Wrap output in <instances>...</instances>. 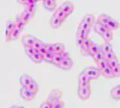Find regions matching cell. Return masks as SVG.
<instances>
[{"mask_svg": "<svg viewBox=\"0 0 120 108\" xmlns=\"http://www.w3.org/2000/svg\"><path fill=\"white\" fill-rule=\"evenodd\" d=\"M92 58L94 59V61H95V62L97 64V63H98L99 61L105 59V54L102 50H101L94 55Z\"/></svg>", "mask_w": 120, "mask_h": 108, "instance_id": "26", "label": "cell"}, {"mask_svg": "<svg viewBox=\"0 0 120 108\" xmlns=\"http://www.w3.org/2000/svg\"><path fill=\"white\" fill-rule=\"evenodd\" d=\"M92 94L91 87H78L77 89V95L78 97L82 100H86L89 98L90 95Z\"/></svg>", "mask_w": 120, "mask_h": 108, "instance_id": "2", "label": "cell"}, {"mask_svg": "<svg viewBox=\"0 0 120 108\" xmlns=\"http://www.w3.org/2000/svg\"><path fill=\"white\" fill-rule=\"evenodd\" d=\"M107 62H108V66H109V67H110L111 69H113L114 67H116V66H118L119 64H120L117 58H115L112 59V60L109 61Z\"/></svg>", "mask_w": 120, "mask_h": 108, "instance_id": "37", "label": "cell"}, {"mask_svg": "<svg viewBox=\"0 0 120 108\" xmlns=\"http://www.w3.org/2000/svg\"><path fill=\"white\" fill-rule=\"evenodd\" d=\"M101 50V47L100 46H98V44L95 43L94 42H92L91 46H90L89 48V56L93 57L96 53H98L99 51Z\"/></svg>", "mask_w": 120, "mask_h": 108, "instance_id": "16", "label": "cell"}, {"mask_svg": "<svg viewBox=\"0 0 120 108\" xmlns=\"http://www.w3.org/2000/svg\"><path fill=\"white\" fill-rule=\"evenodd\" d=\"M26 8L25 9L27 10L28 12H31L32 14H35V12L36 10V4H26L25 5Z\"/></svg>", "mask_w": 120, "mask_h": 108, "instance_id": "39", "label": "cell"}, {"mask_svg": "<svg viewBox=\"0 0 120 108\" xmlns=\"http://www.w3.org/2000/svg\"><path fill=\"white\" fill-rule=\"evenodd\" d=\"M83 73H85L86 76H89L91 80L92 79H97L101 75V72L98 68L93 67V66H89V67L85 68L82 71Z\"/></svg>", "mask_w": 120, "mask_h": 108, "instance_id": "1", "label": "cell"}, {"mask_svg": "<svg viewBox=\"0 0 120 108\" xmlns=\"http://www.w3.org/2000/svg\"><path fill=\"white\" fill-rule=\"evenodd\" d=\"M44 42H42L41 39H37L36 38V40H35V43H34V45H33V48H35V49L37 51H38L39 50H40V48L43 46V45H44Z\"/></svg>", "mask_w": 120, "mask_h": 108, "instance_id": "38", "label": "cell"}, {"mask_svg": "<svg viewBox=\"0 0 120 108\" xmlns=\"http://www.w3.org/2000/svg\"><path fill=\"white\" fill-rule=\"evenodd\" d=\"M92 41L91 39H89V38L86 39L85 40V42H83V44L82 45V46L80 48V52L82 55H85V56H87L89 55V48L90 46H91Z\"/></svg>", "mask_w": 120, "mask_h": 108, "instance_id": "8", "label": "cell"}, {"mask_svg": "<svg viewBox=\"0 0 120 108\" xmlns=\"http://www.w3.org/2000/svg\"><path fill=\"white\" fill-rule=\"evenodd\" d=\"M40 108H52V105L50 103H49L47 100H46L45 102L41 104Z\"/></svg>", "mask_w": 120, "mask_h": 108, "instance_id": "46", "label": "cell"}, {"mask_svg": "<svg viewBox=\"0 0 120 108\" xmlns=\"http://www.w3.org/2000/svg\"><path fill=\"white\" fill-rule=\"evenodd\" d=\"M65 103L62 100H59L52 104V108H64Z\"/></svg>", "mask_w": 120, "mask_h": 108, "instance_id": "41", "label": "cell"}, {"mask_svg": "<svg viewBox=\"0 0 120 108\" xmlns=\"http://www.w3.org/2000/svg\"><path fill=\"white\" fill-rule=\"evenodd\" d=\"M55 53H52V52H47L46 54L44 55V61L47 62V63H51L52 62L53 60Z\"/></svg>", "mask_w": 120, "mask_h": 108, "instance_id": "33", "label": "cell"}, {"mask_svg": "<svg viewBox=\"0 0 120 108\" xmlns=\"http://www.w3.org/2000/svg\"><path fill=\"white\" fill-rule=\"evenodd\" d=\"M27 88L29 89L30 91H32L33 93H35V95L37 94L38 92V90H39L38 85V83H36L35 80H33L32 83L28 85Z\"/></svg>", "mask_w": 120, "mask_h": 108, "instance_id": "29", "label": "cell"}, {"mask_svg": "<svg viewBox=\"0 0 120 108\" xmlns=\"http://www.w3.org/2000/svg\"><path fill=\"white\" fill-rule=\"evenodd\" d=\"M119 27V22L113 19V18H110V20L108 22V24H107V27L109 29H110V30H116V29H117Z\"/></svg>", "mask_w": 120, "mask_h": 108, "instance_id": "19", "label": "cell"}, {"mask_svg": "<svg viewBox=\"0 0 120 108\" xmlns=\"http://www.w3.org/2000/svg\"><path fill=\"white\" fill-rule=\"evenodd\" d=\"M101 75L106 78H108V79H111V78L114 77L113 73H112V70L110 67H109V66H107V67H106L101 71Z\"/></svg>", "mask_w": 120, "mask_h": 108, "instance_id": "24", "label": "cell"}, {"mask_svg": "<svg viewBox=\"0 0 120 108\" xmlns=\"http://www.w3.org/2000/svg\"><path fill=\"white\" fill-rule=\"evenodd\" d=\"M84 42H85V39L80 38V37L77 36V38H76V44H77V46L79 48H80L82 46V45L83 44Z\"/></svg>", "mask_w": 120, "mask_h": 108, "instance_id": "43", "label": "cell"}, {"mask_svg": "<svg viewBox=\"0 0 120 108\" xmlns=\"http://www.w3.org/2000/svg\"><path fill=\"white\" fill-rule=\"evenodd\" d=\"M22 30L20 29H19L18 27H15L14 28V29L12 30V32H11V35L9 36L7 42H9V41H14V40H16L19 36H20V33H21Z\"/></svg>", "mask_w": 120, "mask_h": 108, "instance_id": "15", "label": "cell"}, {"mask_svg": "<svg viewBox=\"0 0 120 108\" xmlns=\"http://www.w3.org/2000/svg\"><path fill=\"white\" fill-rule=\"evenodd\" d=\"M20 95L21 98L25 100H32L35 97V94L30 91L27 87H22L20 91Z\"/></svg>", "mask_w": 120, "mask_h": 108, "instance_id": "3", "label": "cell"}, {"mask_svg": "<svg viewBox=\"0 0 120 108\" xmlns=\"http://www.w3.org/2000/svg\"><path fill=\"white\" fill-rule=\"evenodd\" d=\"M43 3H44V8L50 11L54 10L56 7V0H44Z\"/></svg>", "mask_w": 120, "mask_h": 108, "instance_id": "17", "label": "cell"}, {"mask_svg": "<svg viewBox=\"0 0 120 108\" xmlns=\"http://www.w3.org/2000/svg\"><path fill=\"white\" fill-rule=\"evenodd\" d=\"M41 54L44 56V54H46L47 53V45H46V43H44V45H43V46L41 47V48H40V50L38 51Z\"/></svg>", "mask_w": 120, "mask_h": 108, "instance_id": "44", "label": "cell"}, {"mask_svg": "<svg viewBox=\"0 0 120 108\" xmlns=\"http://www.w3.org/2000/svg\"><path fill=\"white\" fill-rule=\"evenodd\" d=\"M17 2L19 3H20V4L26 5V2H27V0H17Z\"/></svg>", "mask_w": 120, "mask_h": 108, "instance_id": "49", "label": "cell"}, {"mask_svg": "<svg viewBox=\"0 0 120 108\" xmlns=\"http://www.w3.org/2000/svg\"><path fill=\"white\" fill-rule=\"evenodd\" d=\"M78 28L79 29H83V30H86V31H87V32H90V29H91L92 27L91 26H89L85 21L83 20H82L80 21V24H79L78 26Z\"/></svg>", "mask_w": 120, "mask_h": 108, "instance_id": "31", "label": "cell"}, {"mask_svg": "<svg viewBox=\"0 0 120 108\" xmlns=\"http://www.w3.org/2000/svg\"><path fill=\"white\" fill-rule=\"evenodd\" d=\"M33 15H34L33 14H32L31 12H28V11H27V10H26V9H25V10L23 11V12H22V14H20L21 18L26 22V24L29 23V21L32 19V17H33Z\"/></svg>", "mask_w": 120, "mask_h": 108, "instance_id": "22", "label": "cell"}, {"mask_svg": "<svg viewBox=\"0 0 120 108\" xmlns=\"http://www.w3.org/2000/svg\"><path fill=\"white\" fill-rule=\"evenodd\" d=\"M10 108H24L23 107H21V106H13Z\"/></svg>", "mask_w": 120, "mask_h": 108, "instance_id": "50", "label": "cell"}, {"mask_svg": "<svg viewBox=\"0 0 120 108\" xmlns=\"http://www.w3.org/2000/svg\"><path fill=\"white\" fill-rule=\"evenodd\" d=\"M110 96L112 99L119 100H120V85L113 87L110 91Z\"/></svg>", "mask_w": 120, "mask_h": 108, "instance_id": "14", "label": "cell"}, {"mask_svg": "<svg viewBox=\"0 0 120 108\" xmlns=\"http://www.w3.org/2000/svg\"><path fill=\"white\" fill-rule=\"evenodd\" d=\"M25 52L29 58H31L34 54L36 53L37 51L32 46H29V47H25Z\"/></svg>", "mask_w": 120, "mask_h": 108, "instance_id": "36", "label": "cell"}, {"mask_svg": "<svg viewBox=\"0 0 120 108\" xmlns=\"http://www.w3.org/2000/svg\"><path fill=\"white\" fill-rule=\"evenodd\" d=\"M82 20L85 21L91 27L95 24V16L92 14H86L82 18Z\"/></svg>", "mask_w": 120, "mask_h": 108, "instance_id": "23", "label": "cell"}, {"mask_svg": "<svg viewBox=\"0 0 120 108\" xmlns=\"http://www.w3.org/2000/svg\"><path fill=\"white\" fill-rule=\"evenodd\" d=\"M38 1V0H27L26 5V4H36V2Z\"/></svg>", "mask_w": 120, "mask_h": 108, "instance_id": "48", "label": "cell"}, {"mask_svg": "<svg viewBox=\"0 0 120 108\" xmlns=\"http://www.w3.org/2000/svg\"><path fill=\"white\" fill-rule=\"evenodd\" d=\"M35 40L36 38L35 36H33L32 35H25L22 38V42L25 47H29V46H33Z\"/></svg>", "mask_w": 120, "mask_h": 108, "instance_id": "7", "label": "cell"}, {"mask_svg": "<svg viewBox=\"0 0 120 108\" xmlns=\"http://www.w3.org/2000/svg\"><path fill=\"white\" fill-rule=\"evenodd\" d=\"M62 21L60 20L55 14H52L51 18H50V25H51V27L53 29H57L62 25Z\"/></svg>", "mask_w": 120, "mask_h": 108, "instance_id": "13", "label": "cell"}, {"mask_svg": "<svg viewBox=\"0 0 120 108\" xmlns=\"http://www.w3.org/2000/svg\"><path fill=\"white\" fill-rule=\"evenodd\" d=\"M65 45L62 43H55L54 44V53L55 54H62L65 51Z\"/></svg>", "mask_w": 120, "mask_h": 108, "instance_id": "25", "label": "cell"}, {"mask_svg": "<svg viewBox=\"0 0 120 108\" xmlns=\"http://www.w3.org/2000/svg\"><path fill=\"white\" fill-rule=\"evenodd\" d=\"M61 98H62V91L59 90V89H53L50 93L47 100L52 105L56 101H57L59 100H61Z\"/></svg>", "mask_w": 120, "mask_h": 108, "instance_id": "4", "label": "cell"}, {"mask_svg": "<svg viewBox=\"0 0 120 108\" xmlns=\"http://www.w3.org/2000/svg\"><path fill=\"white\" fill-rule=\"evenodd\" d=\"M89 32L83 30V29H79L77 28V36L78 37H80V38L83 39H88V35H89Z\"/></svg>", "mask_w": 120, "mask_h": 108, "instance_id": "32", "label": "cell"}, {"mask_svg": "<svg viewBox=\"0 0 120 108\" xmlns=\"http://www.w3.org/2000/svg\"><path fill=\"white\" fill-rule=\"evenodd\" d=\"M32 81V78L27 74H23L20 78V83L22 87H27Z\"/></svg>", "mask_w": 120, "mask_h": 108, "instance_id": "12", "label": "cell"}, {"mask_svg": "<svg viewBox=\"0 0 120 108\" xmlns=\"http://www.w3.org/2000/svg\"><path fill=\"white\" fill-rule=\"evenodd\" d=\"M47 52H52L54 53V44L52 43H47Z\"/></svg>", "mask_w": 120, "mask_h": 108, "instance_id": "45", "label": "cell"}, {"mask_svg": "<svg viewBox=\"0 0 120 108\" xmlns=\"http://www.w3.org/2000/svg\"><path fill=\"white\" fill-rule=\"evenodd\" d=\"M30 59H31L33 62L36 63V64H39V63L44 61V56L39 51H37L36 53H35L31 58H30Z\"/></svg>", "mask_w": 120, "mask_h": 108, "instance_id": "21", "label": "cell"}, {"mask_svg": "<svg viewBox=\"0 0 120 108\" xmlns=\"http://www.w3.org/2000/svg\"><path fill=\"white\" fill-rule=\"evenodd\" d=\"M15 27V23L14 21H9L6 23V27H5V40L6 42L8 39L9 36L11 35V32Z\"/></svg>", "mask_w": 120, "mask_h": 108, "instance_id": "11", "label": "cell"}, {"mask_svg": "<svg viewBox=\"0 0 120 108\" xmlns=\"http://www.w3.org/2000/svg\"><path fill=\"white\" fill-rule=\"evenodd\" d=\"M59 8L65 12V14L67 16H69L74 12V6L73 5V3H71L70 2H65L59 6Z\"/></svg>", "mask_w": 120, "mask_h": 108, "instance_id": "6", "label": "cell"}, {"mask_svg": "<svg viewBox=\"0 0 120 108\" xmlns=\"http://www.w3.org/2000/svg\"><path fill=\"white\" fill-rule=\"evenodd\" d=\"M93 29H94V30L98 33V34L101 35V36H102V35L104 34V33L108 29L107 26H105L102 24H100V23H98V22L95 23V24L93 25Z\"/></svg>", "mask_w": 120, "mask_h": 108, "instance_id": "10", "label": "cell"}, {"mask_svg": "<svg viewBox=\"0 0 120 108\" xmlns=\"http://www.w3.org/2000/svg\"><path fill=\"white\" fill-rule=\"evenodd\" d=\"M110 18H111V17L108 16L107 14H100V15L98 17L97 22H98V23H100V24H104L105 26H107L109 21L110 20Z\"/></svg>", "mask_w": 120, "mask_h": 108, "instance_id": "20", "label": "cell"}, {"mask_svg": "<svg viewBox=\"0 0 120 108\" xmlns=\"http://www.w3.org/2000/svg\"><path fill=\"white\" fill-rule=\"evenodd\" d=\"M102 38L104 39L105 42H110L112 39V38H113V33H112V30H110V29H108L102 35Z\"/></svg>", "mask_w": 120, "mask_h": 108, "instance_id": "27", "label": "cell"}, {"mask_svg": "<svg viewBox=\"0 0 120 108\" xmlns=\"http://www.w3.org/2000/svg\"><path fill=\"white\" fill-rule=\"evenodd\" d=\"M62 58L61 57V55L59 54H55L54 55V58H53V60H52V64L56 66H58L59 67V66L60 64V63L62 62Z\"/></svg>", "mask_w": 120, "mask_h": 108, "instance_id": "34", "label": "cell"}, {"mask_svg": "<svg viewBox=\"0 0 120 108\" xmlns=\"http://www.w3.org/2000/svg\"><path fill=\"white\" fill-rule=\"evenodd\" d=\"M14 23H15V27H17L19 29H20L22 31L24 29L26 25V23L22 19L20 15L17 16L16 19H15V21H14Z\"/></svg>", "mask_w": 120, "mask_h": 108, "instance_id": "18", "label": "cell"}, {"mask_svg": "<svg viewBox=\"0 0 120 108\" xmlns=\"http://www.w3.org/2000/svg\"><path fill=\"white\" fill-rule=\"evenodd\" d=\"M101 50L104 52V54L112 51V46L110 43V42H104V43L102 46H101Z\"/></svg>", "mask_w": 120, "mask_h": 108, "instance_id": "30", "label": "cell"}, {"mask_svg": "<svg viewBox=\"0 0 120 108\" xmlns=\"http://www.w3.org/2000/svg\"><path fill=\"white\" fill-rule=\"evenodd\" d=\"M61 55V57L62 58V59H66V58H70V55H69V53L68 51H63L62 54H60Z\"/></svg>", "mask_w": 120, "mask_h": 108, "instance_id": "47", "label": "cell"}, {"mask_svg": "<svg viewBox=\"0 0 120 108\" xmlns=\"http://www.w3.org/2000/svg\"><path fill=\"white\" fill-rule=\"evenodd\" d=\"M90 81L91 79L86 75L83 73H80V75L78 76V87H87L90 86Z\"/></svg>", "mask_w": 120, "mask_h": 108, "instance_id": "5", "label": "cell"}, {"mask_svg": "<svg viewBox=\"0 0 120 108\" xmlns=\"http://www.w3.org/2000/svg\"><path fill=\"white\" fill-rule=\"evenodd\" d=\"M54 14H55L57 16L62 22H63V21H65L66 20V18L68 17V16L65 14V12H64L63 11H62L61 8H58L57 9H56V10L55 11Z\"/></svg>", "mask_w": 120, "mask_h": 108, "instance_id": "28", "label": "cell"}, {"mask_svg": "<svg viewBox=\"0 0 120 108\" xmlns=\"http://www.w3.org/2000/svg\"><path fill=\"white\" fill-rule=\"evenodd\" d=\"M97 65H98V68L101 72L103 70H104L105 68L108 66V62H107V61L105 60V59H104V60L99 61L98 63H97Z\"/></svg>", "mask_w": 120, "mask_h": 108, "instance_id": "35", "label": "cell"}, {"mask_svg": "<svg viewBox=\"0 0 120 108\" xmlns=\"http://www.w3.org/2000/svg\"><path fill=\"white\" fill-rule=\"evenodd\" d=\"M73 64H74L73 61L71 58H66V59H62V62L60 63V64L59 66V68H61L65 70H70L71 68H72Z\"/></svg>", "mask_w": 120, "mask_h": 108, "instance_id": "9", "label": "cell"}, {"mask_svg": "<svg viewBox=\"0 0 120 108\" xmlns=\"http://www.w3.org/2000/svg\"><path fill=\"white\" fill-rule=\"evenodd\" d=\"M115 58H116V54H115V52L113 51L107 52V53L105 54V60L107 61H110V60H112V59H113Z\"/></svg>", "mask_w": 120, "mask_h": 108, "instance_id": "40", "label": "cell"}, {"mask_svg": "<svg viewBox=\"0 0 120 108\" xmlns=\"http://www.w3.org/2000/svg\"><path fill=\"white\" fill-rule=\"evenodd\" d=\"M112 70V73H113L114 77H119L120 76V64L118 66H116V67H114Z\"/></svg>", "mask_w": 120, "mask_h": 108, "instance_id": "42", "label": "cell"}]
</instances>
